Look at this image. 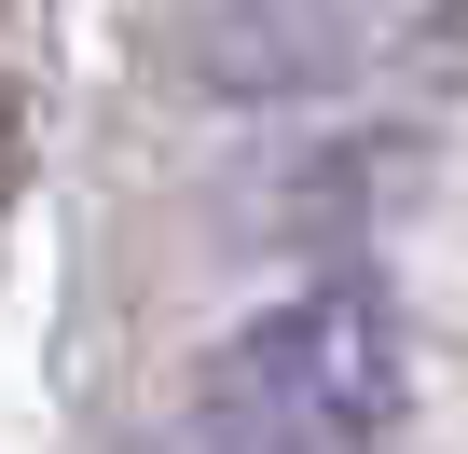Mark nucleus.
I'll return each mask as SVG.
<instances>
[{
    "instance_id": "1",
    "label": "nucleus",
    "mask_w": 468,
    "mask_h": 454,
    "mask_svg": "<svg viewBox=\"0 0 468 454\" xmlns=\"http://www.w3.org/2000/svg\"><path fill=\"white\" fill-rule=\"evenodd\" d=\"M386 413H399V331L372 290H290L207 358L220 454H372Z\"/></svg>"
}]
</instances>
